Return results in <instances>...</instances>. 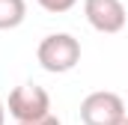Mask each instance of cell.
<instances>
[{"label": "cell", "mask_w": 128, "mask_h": 125, "mask_svg": "<svg viewBox=\"0 0 128 125\" xmlns=\"http://www.w3.org/2000/svg\"><path fill=\"white\" fill-rule=\"evenodd\" d=\"M36 60L51 74H66L80 62V42L72 33H51L39 42Z\"/></svg>", "instance_id": "6da1fadb"}, {"label": "cell", "mask_w": 128, "mask_h": 125, "mask_svg": "<svg viewBox=\"0 0 128 125\" xmlns=\"http://www.w3.org/2000/svg\"><path fill=\"white\" fill-rule=\"evenodd\" d=\"M84 15L90 21V27L98 33H119L128 21V12L122 6V0H84Z\"/></svg>", "instance_id": "277c9868"}, {"label": "cell", "mask_w": 128, "mask_h": 125, "mask_svg": "<svg viewBox=\"0 0 128 125\" xmlns=\"http://www.w3.org/2000/svg\"><path fill=\"white\" fill-rule=\"evenodd\" d=\"M6 107L18 122H36L51 113V95H48V90H42L36 84H21L9 92Z\"/></svg>", "instance_id": "7a4b0ae2"}, {"label": "cell", "mask_w": 128, "mask_h": 125, "mask_svg": "<svg viewBox=\"0 0 128 125\" xmlns=\"http://www.w3.org/2000/svg\"><path fill=\"white\" fill-rule=\"evenodd\" d=\"M116 125H128V116H122V119H119V122H116Z\"/></svg>", "instance_id": "9c48e42d"}, {"label": "cell", "mask_w": 128, "mask_h": 125, "mask_svg": "<svg viewBox=\"0 0 128 125\" xmlns=\"http://www.w3.org/2000/svg\"><path fill=\"white\" fill-rule=\"evenodd\" d=\"M45 12H51V15H63V12H68V9H74V3L78 0H36Z\"/></svg>", "instance_id": "8992f818"}, {"label": "cell", "mask_w": 128, "mask_h": 125, "mask_svg": "<svg viewBox=\"0 0 128 125\" xmlns=\"http://www.w3.org/2000/svg\"><path fill=\"white\" fill-rule=\"evenodd\" d=\"M122 116H125V101H122V95L110 92V90L90 92L80 101V122L84 125H116Z\"/></svg>", "instance_id": "3957f363"}, {"label": "cell", "mask_w": 128, "mask_h": 125, "mask_svg": "<svg viewBox=\"0 0 128 125\" xmlns=\"http://www.w3.org/2000/svg\"><path fill=\"white\" fill-rule=\"evenodd\" d=\"M27 18V3L24 0H0V30H15Z\"/></svg>", "instance_id": "5b68a950"}, {"label": "cell", "mask_w": 128, "mask_h": 125, "mask_svg": "<svg viewBox=\"0 0 128 125\" xmlns=\"http://www.w3.org/2000/svg\"><path fill=\"white\" fill-rule=\"evenodd\" d=\"M18 125H63L54 113H48V116H42V119H36V122H18Z\"/></svg>", "instance_id": "52a82bcc"}, {"label": "cell", "mask_w": 128, "mask_h": 125, "mask_svg": "<svg viewBox=\"0 0 128 125\" xmlns=\"http://www.w3.org/2000/svg\"><path fill=\"white\" fill-rule=\"evenodd\" d=\"M6 122V104H3V98H0V125Z\"/></svg>", "instance_id": "ba28073f"}]
</instances>
